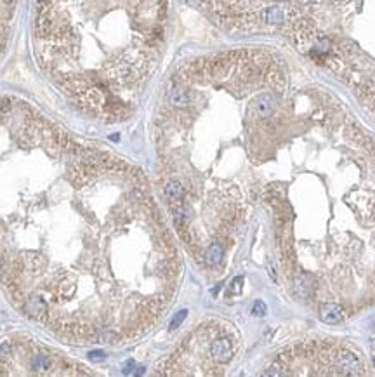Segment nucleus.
<instances>
[{"label":"nucleus","instance_id":"obj_1","mask_svg":"<svg viewBox=\"0 0 375 377\" xmlns=\"http://www.w3.org/2000/svg\"><path fill=\"white\" fill-rule=\"evenodd\" d=\"M181 268L142 171L0 97V287L25 317L77 344L134 341Z\"/></svg>","mask_w":375,"mask_h":377},{"label":"nucleus","instance_id":"obj_2","mask_svg":"<svg viewBox=\"0 0 375 377\" xmlns=\"http://www.w3.org/2000/svg\"><path fill=\"white\" fill-rule=\"evenodd\" d=\"M287 91L278 61L248 49L186 63L167 84L155 118L160 188L202 268H219L241 228L252 171L280 134Z\"/></svg>","mask_w":375,"mask_h":377},{"label":"nucleus","instance_id":"obj_3","mask_svg":"<svg viewBox=\"0 0 375 377\" xmlns=\"http://www.w3.org/2000/svg\"><path fill=\"white\" fill-rule=\"evenodd\" d=\"M169 0H37L33 52L71 104L118 120L155 71Z\"/></svg>","mask_w":375,"mask_h":377},{"label":"nucleus","instance_id":"obj_4","mask_svg":"<svg viewBox=\"0 0 375 377\" xmlns=\"http://www.w3.org/2000/svg\"><path fill=\"white\" fill-rule=\"evenodd\" d=\"M288 30L301 52L332 70L375 113V0H322Z\"/></svg>","mask_w":375,"mask_h":377},{"label":"nucleus","instance_id":"obj_5","mask_svg":"<svg viewBox=\"0 0 375 377\" xmlns=\"http://www.w3.org/2000/svg\"><path fill=\"white\" fill-rule=\"evenodd\" d=\"M230 325L210 322L196 329L156 370L163 376H216L234 356Z\"/></svg>","mask_w":375,"mask_h":377},{"label":"nucleus","instance_id":"obj_6","mask_svg":"<svg viewBox=\"0 0 375 377\" xmlns=\"http://www.w3.org/2000/svg\"><path fill=\"white\" fill-rule=\"evenodd\" d=\"M0 374L7 376H92L87 367L30 339L0 346Z\"/></svg>","mask_w":375,"mask_h":377},{"label":"nucleus","instance_id":"obj_7","mask_svg":"<svg viewBox=\"0 0 375 377\" xmlns=\"http://www.w3.org/2000/svg\"><path fill=\"white\" fill-rule=\"evenodd\" d=\"M221 25L255 32L285 25L283 0H198Z\"/></svg>","mask_w":375,"mask_h":377},{"label":"nucleus","instance_id":"obj_8","mask_svg":"<svg viewBox=\"0 0 375 377\" xmlns=\"http://www.w3.org/2000/svg\"><path fill=\"white\" fill-rule=\"evenodd\" d=\"M18 0H0V57L4 56L11 39Z\"/></svg>","mask_w":375,"mask_h":377},{"label":"nucleus","instance_id":"obj_9","mask_svg":"<svg viewBox=\"0 0 375 377\" xmlns=\"http://www.w3.org/2000/svg\"><path fill=\"white\" fill-rule=\"evenodd\" d=\"M346 317H347L346 310L340 304L328 303L320 308V318L323 322H327V324H340Z\"/></svg>","mask_w":375,"mask_h":377}]
</instances>
